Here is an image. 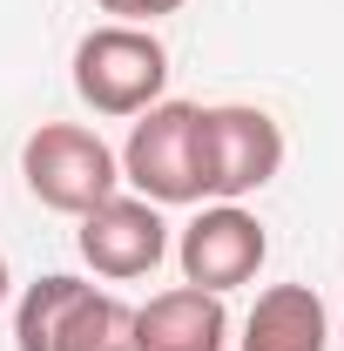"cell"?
Wrapping results in <instances>:
<instances>
[{"label":"cell","mask_w":344,"mask_h":351,"mask_svg":"<svg viewBox=\"0 0 344 351\" xmlns=\"http://www.w3.org/2000/svg\"><path fill=\"white\" fill-rule=\"evenodd\" d=\"M101 14H122L129 27H142V21H162V14H175L182 0H95Z\"/></svg>","instance_id":"10"},{"label":"cell","mask_w":344,"mask_h":351,"mask_svg":"<svg viewBox=\"0 0 344 351\" xmlns=\"http://www.w3.org/2000/svg\"><path fill=\"white\" fill-rule=\"evenodd\" d=\"M21 176H27V189H34L41 210L88 217L95 203L115 196L122 162H115V149L95 129H82V122H41V129L27 135V149H21Z\"/></svg>","instance_id":"4"},{"label":"cell","mask_w":344,"mask_h":351,"mask_svg":"<svg viewBox=\"0 0 344 351\" xmlns=\"http://www.w3.org/2000/svg\"><path fill=\"white\" fill-rule=\"evenodd\" d=\"M162 88H169V47L149 27L108 21L75 41V95L95 115H142L162 101Z\"/></svg>","instance_id":"2"},{"label":"cell","mask_w":344,"mask_h":351,"mask_svg":"<svg viewBox=\"0 0 344 351\" xmlns=\"http://www.w3.org/2000/svg\"><path fill=\"white\" fill-rule=\"evenodd\" d=\"M223 345H230V311L216 291L175 284L135 311V351H223Z\"/></svg>","instance_id":"8"},{"label":"cell","mask_w":344,"mask_h":351,"mask_svg":"<svg viewBox=\"0 0 344 351\" xmlns=\"http://www.w3.org/2000/svg\"><path fill=\"white\" fill-rule=\"evenodd\" d=\"M75 243H82V263L95 277L129 284V277H149L169 257V223H162V210L149 196H108V203H95L82 217Z\"/></svg>","instance_id":"6"},{"label":"cell","mask_w":344,"mask_h":351,"mask_svg":"<svg viewBox=\"0 0 344 351\" xmlns=\"http://www.w3.org/2000/svg\"><path fill=\"white\" fill-rule=\"evenodd\" d=\"M175 257H182V284H196V291H236V284H250L270 257V237H263V223L243 210V203H210L203 217L182 230V243H175Z\"/></svg>","instance_id":"7"},{"label":"cell","mask_w":344,"mask_h":351,"mask_svg":"<svg viewBox=\"0 0 344 351\" xmlns=\"http://www.w3.org/2000/svg\"><path fill=\"white\" fill-rule=\"evenodd\" d=\"M0 304H7V257H0Z\"/></svg>","instance_id":"11"},{"label":"cell","mask_w":344,"mask_h":351,"mask_svg":"<svg viewBox=\"0 0 344 351\" xmlns=\"http://www.w3.org/2000/svg\"><path fill=\"white\" fill-rule=\"evenodd\" d=\"M277 169H284V129H277V115H263L250 101L196 108V182H203V196L243 203Z\"/></svg>","instance_id":"3"},{"label":"cell","mask_w":344,"mask_h":351,"mask_svg":"<svg viewBox=\"0 0 344 351\" xmlns=\"http://www.w3.org/2000/svg\"><path fill=\"white\" fill-rule=\"evenodd\" d=\"M115 162L149 203H203V182H196V101L142 108Z\"/></svg>","instance_id":"5"},{"label":"cell","mask_w":344,"mask_h":351,"mask_svg":"<svg viewBox=\"0 0 344 351\" xmlns=\"http://www.w3.org/2000/svg\"><path fill=\"white\" fill-rule=\"evenodd\" d=\"M324 338H331L324 298L310 284H270L243 317L236 351H324Z\"/></svg>","instance_id":"9"},{"label":"cell","mask_w":344,"mask_h":351,"mask_svg":"<svg viewBox=\"0 0 344 351\" xmlns=\"http://www.w3.org/2000/svg\"><path fill=\"white\" fill-rule=\"evenodd\" d=\"M14 345L21 351H135V311L115 291H95L82 277L54 270V277L21 291Z\"/></svg>","instance_id":"1"}]
</instances>
